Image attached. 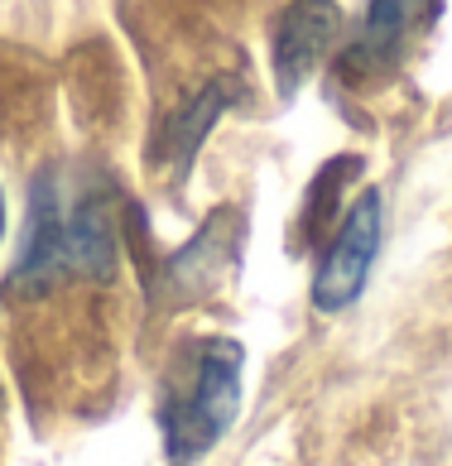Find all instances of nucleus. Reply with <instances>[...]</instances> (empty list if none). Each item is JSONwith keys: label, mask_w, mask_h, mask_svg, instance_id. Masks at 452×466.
<instances>
[{"label": "nucleus", "mask_w": 452, "mask_h": 466, "mask_svg": "<svg viewBox=\"0 0 452 466\" xmlns=\"http://www.w3.org/2000/svg\"><path fill=\"white\" fill-rule=\"evenodd\" d=\"M120 255L116 198L107 178H73L48 164L29 183V227L15 260L5 293H48L54 284L73 279H111Z\"/></svg>", "instance_id": "obj_1"}, {"label": "nucleus", "mask_w": 452, "mask_h": 466, "mask_svg": "<svg viewBox=\"0 0 452 466\" xmlns=\"http://www.w3.org/2000/svg\"><path fill=\"white\" fill-rule=\"evenodd\" d=\"M246 351L231 337H202L173 356L159 390V433L169 466H198L241 413Z\"/></svg>", "instance_id": "obj_2"}, {"label": "nucleus", "mask_w": 452, "mask_h": 466, "mask_svg": "<svg viewBox=\"0 0 452 466\" xmlns=\"http://www.w3.org/2000/svg\"><path fill=\"white\" fill-rule=\"evenodd\" d=\"M380 240H385V202H380V193H361L352 212L337 221L318 260V274H313V308L318 313H346L366 293Z\"/></svg>", "instance_id": "obj_3"}, {"label": "nucleus", "mask_w": 452, "mask_h": 466, "mask_svg": "<svg viewBox=\"0 0 452 466\" xmlns=\"http://www.w3.org/2000/svg\"><path fill=\"white\" fill-rule=\"evenodd\" d=\"M438 10L443 0H371L356 39L342 54V73L352 82H380L385 73H395L409 48L428 34V25L438 20Z\"/></svg>", "instance_id": "obj_4"}, {"label": "nucleus", "mask_w": 452, "mask_h": 466, "mask_svg": "<svg viewBox=\"0 0 452 466\" xmlns=\"http://www.w3.org/2000/svg\"><path fill=\"white\" fill-rule=\"evenodd\" d=\"M337 34H342V10L333 0H289L280 25H274V82L280 92L293 96L303 82L323 67V58L337 48Z\"/></svg>", "instance_id": "obj_5"}, {"label": "nucleus", "mask_w": 452, "mask_h": 466, "mask_svg": "<svg viewBox=\"0 0 452 466\" xmlns=\"http://www.w3.org/2000/svg\"><path fill=\"white\" fill-rule=\"evenodd\" d=\"M236 246H241V212L236 207H217L202 221V231L164 265V289L173 299H198V293L217 289L236 260Z\"/></svg>", "instance_id": "obj_6"}, {"label": "nucleus", "mask_w": 452, "mask_h": 466, "mask_svg": "<svg viewBox=\"0 0 452 466\" xmlns=\"http://www.w3.org/2000/svg\"><path fill=\"white\" fill-rule=\"evenodd\" d=\"M231 96H236V87H231L226 77L207 82V87H202L193 101H188L179 116H169L164 126H159V135H154V159H159L164 168H173V174H183V168L193 164L198 145L207 140V135H212L217 116L231 106Z\"/></svg>", "instance_id": "obj_7"}, {"label": "nucleus", "mask_w": 452, "mask_h": 466, "mask_svg": "<svg viewBox=\"0 0 452 466\" xmlns=\"http://www.w3.org/2000/svg\"><path fill=\"white\" fill-rule=\"evenodd\" d=\"M0 236H5V193H0Z\"/></svg>", "instance_id": "obj_8"}]
</instances>
